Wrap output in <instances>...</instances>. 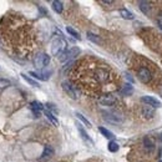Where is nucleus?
Masks as SVG:
<instances>
[{"label": "nucleus", "instance_id": "nucleus-1", "mask_svg": "<svg viewBox=\"0 0 162 162\" xmlns=\"http://www.w3.org/2000/svg\"><path fill=\"white\" fill-rule=\"evenodd\" d=\"M65 51H66V41L61 38L55 39L51 44V54L54 56H60Z\"/></svg>", "mask_w": 162, "mask_h": 162}, {"label": "nucleus", "instance_id": "nucleus-2", "mask_svg": "<svg viewBox=\"0 0 162 162\" xmlns=\"http://www.w3.org/2000/svg\"><path fill=\"white\" fill-rule=\"evenodd\" d=\"M34 64L38 69H44L50 64V56L45 52H40V54H38V56H35Z\"/></svg>", "mask_w": 162, "mask_h": 162}, {"label": "nucleus", "instance_id": "nucleus-3", "mask_svg": "<svg viewBox=\"0 0 162 162\" xmlns=\"http://www.w3.org/2000/svg\"><path fill=\"white\" fill-rule=\"evenodd\" d=\"M61 86H62V89H64V91L66 92L71 99H77L79 97V91H77V89H76V86H74L70 81H64L62 84H61Z\"/></svg>", "mask_w": 162, "mask_h": 162}, {"label": "nucleus", "instance_id": "nucleus-4", "mask_svg": "<svg viewBox=\"0 0 162 162\" xmlns=\"http://www.w3.org/2000/svg\"><path fill=\"white\" fill-rule=\"evenodd\" d=\"M79 54H80V49L79 48H71L70 50H66L64 54H61L60 57H59V60L61 62H66V61H70L74 57H76Z\"/></svg>", "mask_w": 162, "mask_h": 162}, {"label": "nucleus", "instance_id": "nucleus-5", "mask_svg": "<svg viewBox=\"0 0 162 162\" xmlns=\"http://www.w3.org/2000/svg\"><path fill=\"white\" fill-rule=\"evenodd\" d=\"M137 76H139V80L142 82V84H148L151 80H152V74L151 71L148 70V68H140L139 71H137Z\"/></svg>", "mask_w": 162, "mask_h": 162}, {"label": "nucleus", "instance_id": "nucleus-6", "mask_svg": "<svg viewBox=\"0 0 162 162\" xmlns=\"http://www.w3.org/2000/svg\"><path fill=\"white\" fill-rule=\"evenodd\" d=\"M141 101L145 102L147 106H150V107H152V109H157V107H161V106H162L161 101H158L157 99H155L153 96H142Z\"/></svg>", "mask_w": 162, "mask_h": 162}, {"label": "nucleus", "instance_id": "nucleus-7", "mask_svg": "<svg viewBox=\"0 0 162 162\" xmlns=\"http://www.w3.org/2000/svg\"><path fill=\"white\" fill-rule=\"evenodd\" d=\"M30 76H32L34 79H38L40 81H48L50 79L51 71H43V73H38V71H30L29 73Z\"/></svg>", "mask_w": 162, "mask_h": 162}, {"label": "nucleus", "instance_id": "nucleus-8", "mask_svg": "<svg viewBox=\"0 0 162 162\" xmlns=\"http://www.w3.org/2000/svg\"><path fill=\"white\" fill-rule=\"evenodd\" d=\"M100 104L105 105V106H112L114 104H116V97L114 95H104L100 97Z\"/></svg>", "mask_w": 162, "mask_h": 162}, {"label": "nucleus", "instance_id": "nucleus-9", "mask_svg": "<svg viewBox=\"0 0 162 162\" xmlns=\"http://www.w3.org/2000/svg\"><path fill=\"white\" fill-rule=\"evenodd\" d=\"M30 109L35 114V117H39L40 111H44V105L39 101H32V102H30Z\"/></svg>", "mask_w": 162, "mask_h": 162}, {"label": "nucleus", "instance_id": "nucleus-10", "mask_svg": "<svg viewBox=\"0 0 162 162\" xmlns=\"http://www.w3.org/2000/svg\"><path fill=\"white\" fill-rule=\"evenodd\" d=\"M105 118L112 123H118L122 121V117L117 114V112H106L105 114Z\"/></svg>", "mask_w": 162, "mask_h": 162}, {"label": "nucleus", "instance_id": "nucleus-11", "mask_svg": "<svg viewBox=\"0 0 162 162\" xmlns=\"http://www.w3.org/2000/svg\"><path fill=\"white\" fill-rule=\"evenodd\" d=\"M132 92H134V86L131 84H125L120 90V93L122 96H130L132 95Z\"/></svg>", "mask_w": 162, "mask_h": 162}, {"label": "nucleus", "instance_id": "nucleus-12", "mask_svg": "<svg viewBox=\"0 0 162 162\" xmlns=\"http://www.w3.org/2000/svg\"><path fill=\"white\" fill-rule=\"evenodd\" d=\"M76 126H77V130H79V132H80V135H81V137H82V139H84L85 141H87V142H90V143H93V141H92V139H91V137H90V136L87 135V132H86V131H85V130H84V127H82L81 125H79V123H77Z\"/></svg>", "mask_w": 162, "mask_h": 162}, {"label": "nucleus", "instance_id": "nucleus-13", "mask_svg": "<svg viewBox=\"0 0 162 162\" xmlns=\"http://www.w3.org/2000/svg\"><path fill=\"white\" fill-rule=\"evenodd\" d=\"M139 5H140L141 11H142L145 15H148V14H150V11H151V4H150L148 2H140Z\"/></svg>", "mask_w": 162, "mask_h": 162}, {"label": "nucleus", "instance_id": "nucleus-14", "mask_svg": "<svg viewBox=\"0 0 162 162\" xmlns=\"http://www.w3.org/2000/svg\"><path fill=\"white\" fill-rule=\"evenodd\" d=\"M51 6H52V10L57 14H61L62 10H64V4L61 2H59V0H55V2L51 3Z\"/></svg>", "mask_w": 162, "mask_h": 162}, {"label": "nucleus", "instance_id": "nucleus-15", "mask_svg": "<svg viewBox=\"0 0 162 162\" xmlns=\"http://www.w3.org/2000/svg\"><path fill=\"white\" fill-rule=\"evenodd\" d=\"M44 114H45V116H46V118L54 125V126H59V121H57V118L55 117V115L54 114H51L50 111H48V110H44Z\"/></svg>", "mask_w": 162, "mask_h": 162}, {"label": "nucleus", "instance_id": "nucleus-16", "mask_svg": "<svg viewBox=\"0 0 162 162\" xmlns=\"http://www.w3.org/2000/svg\"><path fill=\"white\" fill-rule=\"evenodd\" d=\"M120 15H121L123 19H126V20H134V19H135V15H134L131 11H128L127 9H121V10H120Z\"/></svg>", "mask_w": 162, "mask_h": 162}, {"label": "nucleus", "instance_id": "nucleus-17", "mask_svg": "<svg viewBox=\"0 0 162 162\" xmlns=\"http://www.w3.org/2000/svg\"><path fill=\"white\" fill-rule=\"evenodd\" d=\"M20 76H21V77H23V79H24V80H25L29 85H31V86H34V87H39V86H40V85H39V82H36L34 79H31L30 76H27V75H26V74H24V73H23Z\"/></svg>", "mask_w": 162, "mask_h": 162}, {"label": "nucleus", "instance_id": "nucleus-18", "mask_svg": "<svg viewBox=\"0 0 162 162\" xmlns=\"http://www.w3.org/2000/svg\"><path fill=\"white\" fill-rule=\"evenodd\" d=\"M99 131H100V132H101V135H102V136H105L106 139H110V140L115 139V135H114L111 131H109L107 128H105V127H99Z\"/></svg>", "mask_w": 162, "mask_h": 162}, {"label": "nucleus", "instance_id": "nucleus-19", "mask_svg": "<svg viewBox=\"0 0 162 162\" xmlns=\"http://www.w3.org/2000/svg\"><path fill=\"white\" fill-rule=\"evenodd\" d=\"M142 115H143L145 117L151 118V117L155 115V110H153L152 107H150V106H143V109H142Z\"/></svg>", "mask_w": 162, "mask_h": 162}, {"label": "nucleus", "instance_id": "nucleus-20", "mask_svg": "<svg viewBox=\"0 0 162 162\" xmlns=\"http://www.w3.org/2000/svg\"><path fill=\"white\" fill-rule=\"evenodd\" d=\"M107 148H109V151L110 152H117L118 151V148H120V146H118V143L117 142H115V141H110L109 142V145H107Z\"/></svg>", "mask_w": 162, "mask_h": 162}, {"label": "nucleus", "instance_id": "nucleus-21", "mask_svg": "<svg viewBox=\"0 0 162 162\" xmlns=\"http://www.w3.org/2000/svg\"><path fill=\"white\" fill-rule=\"evenodd\" d=\"M66 31L69 32V34L71 35V36H74L75 39H77V40H81V36H80V34L75 30V29H73V27H70V26H68L66 27Z\"/></svg>", "mask_w": 162, "mask_h": 162}, {"label": "nucleus", "instance_id": "nucleus-22", "mask_svg": "<svg viewBox=\"0 0 162 162\" xmlns=\"http://www.w3.org/2000/svg\"><path fill=\"white\" fill-rule=\"evenodd\" d=\"M75 115H76V117H77V118H79V120H80L82 123H85V125H86V127H89V128L91 127V122H90V121H89V120H87L85 116H82L80 112H76Z\"/></svg>", "mask_w": 162, "mask_h": 162}, {"label": "nucleus", "instance_id": "nucleus-23", "mask_svg": "<svg viewBox=\"0 0 162 162\" xmlns=\"http://www.w3.org/2000/svg\"><path fill=\"white\" fill-rule=\"evenodd\" d=\"M54 155V148L51 146H45L44 152H43V157H51Z\"/></svg>", "mask_w": 162, "mask_h": 162}, {"label": "nucleus", "instance_id": "nucleus-24", "mask_svg": "<svg viewBox=\"0 0 162 162\" xmlns=\"http://www.w3.org/2000/svg\"><path fill=\"white\" fill-rule=\"evenodd\" d=\"M87 38H89V40H91V41H93L96 44H100L101 43L100 38L97 36V35H95V34H92V32H87Z\"/></svg>", "mask_w": 162, "mask_h": 162}, {"label": "nucleus", "instance_id": "nucleus-25", "mask_svg": "<svg viewBox=\"0 0 162 162\" xmlns=\"http://www.w3.org/2000/svg\"><path fill=\"white\" fill-rule=\"evenodd\" d=\"M45 106H46V110L50 111L51 114H56V112H57V109L55 107V105H52V104H46Z\"/></svg>", "mask_w": 162, "mask_h": 162}, {"label": "nucleus", "instance_id": "nucleus-26", "mask_svg": "<svg viewBox=\"0 0 162 162\" xmlns=\"http://www.w3.org/2000/svg\"><path fill=\"white\" fill-rule=\"evenodd\" d=\"M143 143H145V146H146V147H153V143H152V141H151L148 137H145Z\"/></svg>", "mask_w": 162, "mask_h": 162}, {"label": "nucleus", "instance_id": "nucleus-27", "mask_svg": "<svg viewBox=\"0 0 162 162\" xmlns=\"http://www.w3.org/2000/svg\"><path fill=\"white\" fill-rule=\"evenodd\" d=\"M9 85H10L9 80H0V87H6Z\"/></svg>", "mask_w": 162, "mask_h": 162}, {"label": "nucleus", "instance_id": "nucleus-28", "mask_svg": "<svg viewBox=\"0 0 162 162\" xmlns=\"http://www.w3.org/2000/svg\"><path fill=\"white\" fill-rule=\"evenodd\" d=\"M100 3L104 4V5H112L114 4V2H111V0H101Z\"/></svg>", "mask_w": 162, "mask_h": 162}, {"label": "nucleus", "instance_id": "nucleus-29", "mask_svg": "<svg viewBox=\"0 0 162 162\" xmlns=\"http://www.w3.org/2000/svg\"><path fill=\"white\" fill-rule=\"evenodd\" d=\"M157 21H158V24H162V13L158 14V16H157Z\"/></svg>", "mask_w": 162, "mask_h": 162}, {"label": "nucleus", "instance_id": "nucleus-30", "mask_svg": "<svg viewBox=\"0 0 162 162\" xmlns=\"http://www.w3.org/2000/svg\"><path fill=\"white\" fill-rule=\"evenodd\" d=\"M125 75H126V79H127V80H130V81H131V82H134V79H132L131 76H130L128 74H125Z\"/></svg>", "mask_w": 162, "mask_h": 162}, {"label": "nucleus", "instance_id": "nucleus-31", "mask_svg": "<svg viewBox=\"0 0 162 162\" xmlns=\"http://www.w3.org/2000/svg\"><path fill=\"white\" fill-rule=\"evenodd\" d=\"M158 91H160V93H161V96H162V86L158 89Z\"/></svg>", "mask_w": 162, "mask_h": 162}, {"label": "nucleus", "instance_id": "nucleus-32", "mask_svg": "<svg viewBox=\"0 0 162 162\" xmlns=\"http://www.w3.org/2000/svg\"><path fill=\"white\" fill-rule=\"evenodd\" d=\"M160 141H161V142H162V132H161V134H160Z\"/></svg>", "mask_w": 162, "mask_h": 162}, {"label": "nucleus", "instance_id": "nucleus-33", "mask_svg": "<svg viewBox=\"0 0 162 162\" xmlns=\"http://www.w3.org/2000/svg\"><path fill=\"white\" fill-rule=\"evenodd\" d=\"M158 26H160V29L162 30V24H158Z\"/></svg>", "mask_w": 162, "mask_h": 162}, {"label": "nucleus", "instance_id": "nucleus-34", "mask_svg": "<svg viewBox=\"0 0 162 162\" xmlns=\"http://www.w3.org/2000/svg\"><path fill=\"white\" fill-rule=\"evenodd\" d=\"M160 162H162V161H160Z\"/></svg>", "mask_w": 162, "mask_h": 162}]
</instances>
